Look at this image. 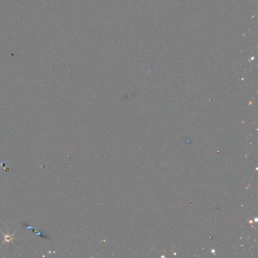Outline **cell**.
Wrapping results in <instances>:
<instances>
[{"label":"cell","instance_id":"2","mask_svg":"<svg viewBox=\"0 0 258 258\" xmlns=\"http://www.w3.org/2000/svg\"><path fill=\"white\" fill-rule=\"evenodd\" d=\"M25 226V228H27V229H30V230H33V232H34V233H36V235H40V236H42V237L45 238V239H48V236H47V235H44V234H42V233H40V232H39L38 230H36V228H34V227H32V226Z\"/></svg>","mask_w":258,"mask_h":258},{"label":"cell","instance_id":"1","mask_svg":"<svg viewBox=\"0 0 258 258\" xmlns=\"http://www.w3.org/2000/svg\"><path fill=\"white\" fill-rule=\"evenodd\" d=\"M3 234V244H2V246L4 245L5 244H6V243H13L14 242V240L15 239V235H14V233H12V234H9L8 233H4L3 232H1ZM1 246V247H2Z\"/></svg>","mask_w":258,"mask_h":258}]
</instances>
